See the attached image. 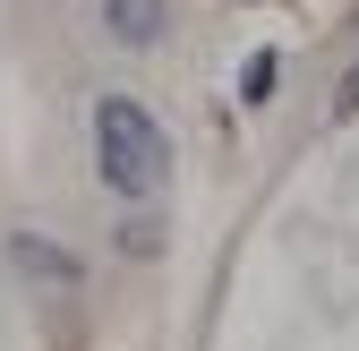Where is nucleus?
I'll return each mask as SVG.
<instances>
[{"label":"nucleus","instance_id":"nucleus-1","mask_svg":"<svg viewBox=\"0 0 359 351\" xmlns=\"http://www.w3.org/2000/svg\"><path fill=\"white\" fill-rule=\"evenodd\" d=\"M95 163H103V180L120 197H154L163 189V128L146 103H128V95H103L95 103Z\"/></svg>","mask_w":359,"mask_h":351},{"label":"nucleus","instance_id":"nucleus-2","mask_svg":"<svg viewBox=\"0 0 359 351\" xmlns=\"http://www.w3.org/2000/svg\"><path fill=\"white\" fill-rule=\"evenodd\" d=\"M103 26L128 52H146V43H163V0H103Z\"/></svg>","mask_w":359,"mask_h":351},{"label":"nucleus","instance_id":"nucleus-3","mask_svg":"<svg viewBox=\"0 0 359 351\" xmlns=\"http://www.w3.org/2000/svg\"><path fill=\"white\" fill-rule=\"evenodd\" d=\"M9 257H18L26 274H43V283H77V257H69V249H52V240H34V232H18V240H9Z\"/></svg>","mask_w":359,"mask_h":351},{"label":"nucleus","instance_id":"nucleus-4","mask_svg":"<svg viewBox=\"0 0 359 351\" xmlns=\"http://www.w3.org/2000/svg\"><path fill=\"white\" fill-rule=\"evenodd\" d=\"M274 77H283L274 52H248V69H240V103H265V95H274Z\"/></svg>","mask_w":359,"mask_h":351},{"label":"nucleus","instance_id":"nucleus-5","mask_svg":"<svg viewBox=\"0 0 359 351\" xmlns=\"http://www.w3.org/2000/svg\"><path fill=\"white\" fill-rule=\"evenodd\" d=\"M342 112H359V69H351V86H342Z\"/></svg>","mask_w":359,"mask_h":351}]
</instances>
